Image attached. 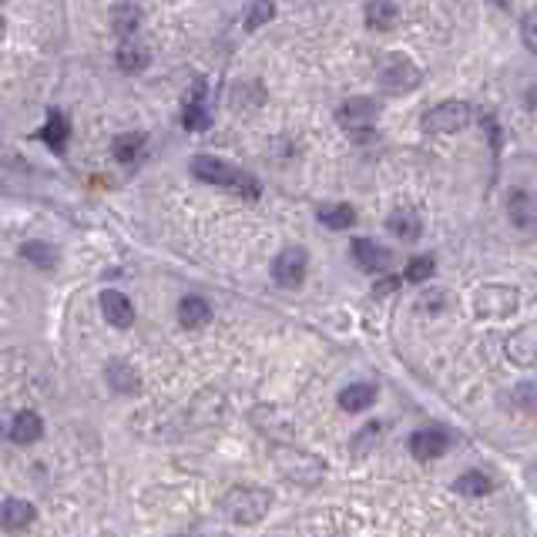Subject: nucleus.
Returning <instances> with one entry per match:
<instances>
[{
	"instance_id": "24",
	"label": "nucleus",
	"mask_w": 537,
	"mask_h": 537,
	"mask_svg": "<svg viewBox=\"0 0 537 537\" xmlns=\"http://www.w3.org/2000/svg\"><path fill=\"white\" fill-rule=\"evenodd\" d=\"M67 135H71L67 118H64L61 111H47V122H44V128H41V138H44L47 148L54 154H64V148H67Z\"/></svg>"
},
{
	"instance_id": "2",
	"label": "nucleus",
	"mask_w": 537,
	"mask_h": 537,
	"mask_svg": "<svg viewBox=\"0 0 537 537\" xmlns=\"http://www.w3.org/2000/svg\"><path fill=\"white\" fill-rule=\"evenodd\" d=\"M272 507V491L265 487H232L222 497V510L232 524H259Z\"/></svg>"
},
{
	"instance_id": "7",
	"label": "nucleus",
	"mask_w": 537,
	"mask_h": 537,
	"mask_svg": "<svg viewBox=\"0 0 537 537\" xmlns=\"http://www.w3.org/2000/svg\"><path fill=\"white\" fill-rule=\"evenodd\" d=\"M279 467H282V474L296 480L299 487H316L322 480V463L320 457H312V454H303V450H279Z\"/></svg>"
},
{
	"instance_id": "6",
	"label": "nucleus",
	"mask_w": 537,
	"mask_h": 537,
	"mask_svg": "<svg viewBox=\"0 0 537 537\" xmlns=\"http://www.w3.org/2000/svg\"><path fill=\"white\" fill-rule=\"evenodd\" d=\"M269 272H272V282L282 286V289H299V286L306 282V272H309L306 249H299V246L282 249L276 259H272V265H269Z\"/></svg>"
},
{
	"instance_id": "31",
	"label": "nucleus",
	"mask_w": 537,
	"mask_h": 537,
	"mask_svg": "<svg viewBox=\"0 0 537 537\" xmlns=\"http://www.w3.org/2000/svg\"><path fill=\"white\" fill-rule=\"evenodd\" d=\"M514 399H517V407L537 416V383H521L514 390Z\"/></svg>"
},
{
	"instance_id": "34",
	"label": "nucleus",
	"mask_w": 537,
	"mask_h": 537,
	"mask_svg": "<svg viewBox=\"0 0 537 537\" xmlns=\"http://www.w3.org/2000/svg\"><path fill=\"white\" fill-rule=\"evenodd\" d=\"M397 279L393 276H386V279H380V282H376V289H373V296H390V292H397Z\"/></svg>"
},
{
	"instance_id": "27",
	"label": "nucleus",
	"mask_w": 537,
	"mask_h": 537,
	"mask_svg": "<svg viewBox=\"0 0 537 537\" xmlns=\"http://www.w3.org/2000/svg\"><path fill=\"white\" fill-rule=\"evenodd\" d=\"M320 222L326 225V229H336V232H343V229H353L356 225V209L353 205H329V209H320Z\"/></svg>"
},
{
	"instance_id": "12",
	"label": "nucleus",
	"mask_w": 537,
	"mask_h": 537,
	"mask_svg": "<svg viewBox=\"0 0 537 537\" xmlns=\"http://www.w3.org/2000/svg\"><path fill=\"white\" fill-rule=\"evenodd\" d=\"M450 450V433L446 430H437V427H427V430H416L410 437V454L416 461H437L444 457Z\"/></svg>"
},
{
	"instance_id": "30",
	"label": "nucleus",
	"mask_w": 537,
	"mask_h": 537,
	"mask_svg": "<svg viewBox=\"0 0 537 537\" xmlns=\"http://www.w3.org/2000/svg\"><path fill=\"white\" fill-rule=\"evenodd\" d=\"M433 272H437V259L433 256H414V259L407 262V269H403V279L407 282H427Z\"/></svg>"
},
{
	"instance_id": "10",
	"label": "nucleus",
	"mask_w": 537,
	"mask_h": 537,
	"mask_svg": "<svg viewBox=\"0 0 537 537\" xmlns=\"http://www.w3.org/2000/svg\"><path fill=\"white\" fill-rule=\"evenodd\" d=\"M336 118L346 131L373 128V122L380 118V101H373V98H350V101L336 111Z\"/></svg>"
},
{
	"instance_id": "33",
	"label": "nucleus",
	"mask_w": 537,
	"mask_h": 537,
	"mask_svg": "<svg viewBox=\"0 0 537 537\" xmlns=\"http://www.w3.org/2000/svg\"><path fill=\"white\" fill-rule=\"evenodd\" d=\"M446 296L444 292H427L423 299H420V309H444Z\"/></svg>"
},
{
	"instance_id": "5",
	"label": "nucleus",
	"mask_w": 537,
	"mask_h": 537,
	"mask_svg": "<svg viewBox=\"0 0 537 537\" xmlns=\"http://www.w3.org/2000/svg\"><path fill=\"white\" fill-rule=\"evenodd\" d=\"M470 118H474V111L467 101H444V105L430 107L420 124L430 135H454V131H463Z\"/></svg>"
},
{
	"instance_id": "13",
	"label": "nucleus",
	"mask_w": 537,
	"mask_h": 537,
	"mask_svg": "<svg viewBox=\"0 0 537 537\" xmlns=\"http://www.w3.org/2000/svg\"><path fill=\"white\" fill-rule=\"evenodd\" d=\"M37 521V507L28 504V501H4L0 504V527L7 531V534H20V531H28L31 524Z\"/></svg>"
},
{
	"instance_id": "23",
	"label": "nucleus",
	"mask_w": 537,
	"mask_h": 537,
	"mask_svg": "<svg viewBox=\"0 0 537 537\" xmlns=\"http://www.w3.org/2000/svg\"><path fill=\"white\" fill-rule=\"evenodd\" d=\"M17 252H20V259H28L31 265H37V269H58V262H61V249L44 242V239H31V242H24Z\"/></svg>"
},
{
	"instance_id": "25",
	"label": "nucleus",
	"mask_w": 537,
	"mask_h": 537,
	"mask_svg": "<svg viewBox=\"0 0 537 537\" xmlns=\"http://www.w3.org/2000/svg\"><path fill=\"white\" fill-rule=\"evenodd\" d=\"M145 152V135L141 131H124L118 138L111 141V154H115V162H122V165H135Z\"/></svg>"
},
{
	"instance_id": "17",
	"label": "nucleus",
	"mask_w": 537,
	"mask_h": 537,
	"mask_svg": "<svg viewBox=\"0 0 537 537\" xmlns=\"http://www.w3.org/2000/svg\"><path fill=\"white\" fill-rule=\"evenodd\" d=\"M44 437V420L41 414H34V410H20V414L11 420V440L20 446L28 444H37Z\"/></svg>"
},
{
	"instance_id": "32",
	"label": "nucleus",
	"mask_w": 537,
	"mask_h": 537,
	"mask_svg": "<svg viewBox=\"0 0 537 537\" xmlns=\"http://www.w3.org/2000/svg\"><path fill=\"white\" fill-rule=\"evenodd\" d=\"M521 37H524V47H527L531 54H537V11L524 14V20H521Z\"/></svg>"
},
{
	"instance_id": "4",
	"label": "nucleus",
	"mask_w": 537,
	"mask_h": 537,
	"mask_svg": "<svg viewBox=\"0 0 537 537\" xmlns=\"http://www.w3.org/2000/svg\"><path fill=\"white\" fill-rule=\"evenodd\" d=\"M420 81H423V71L410 58H403V54H386L383 61H380V67H376V84L383 88V94L416 91Z\"/></svg>"
},
{
	"instance_id": "20",
	"label": "nucleus",
	"mask_w": 537,
	"mask_h": 537,
	"mask_svg": "<svg viewBox=\"0 0 537 537\" xmlns=\"http://www.w3.org/2000/svg\"><path fill=\"white\" fill-rule=\"evenodd\" d=\"M336 403L346 410V414H363V410H369L373 403H376V386L373 383H350L339 390Z\"/></svg>"
},
{
	"instance_id": "26",
	"label": "nucleus",
	"mask_w": 537,
	"mask_h": 537,
	"mask_svg": "<svg viewBox=\"0 0 537 537\" xmlns=\"http://www.w3.org/2000/svg\"><path fill=\"white\" fill-rule=\"evenodd\" d=\"M272 17H276V0H249L242 24H246V31H259Z\"/></svg>"
},
{
	"instance_id": "22",
	"label": "nucleus",
	"mask_w": 537,
	"mask_h": 537,
	"mask_svg": "<svg viewBox=\"0 0 537 537\" xmlns=\"http://www.w3.org/2000/svg\"><path fill=\"white\" fill-rule=\"evenodd\" d=\"M178 322H182L185 329H201V326H209V322H212V306H209V299H201V296H185L182 303H178Z\"/></svg>"
},
{
	"instance_id": "9",
	"label": "nucleus",
	"mask_w": 537,
	"mask_h": 537,
	"mask_svg": "<svg viewBox=\"0 0 537 537\" xmlns=\"http://www.w3.org/2000/svg\"><path fill=\"white\" fill-rule=\"evenodd\" d=\"M507 218L517 232H537V201L527 188L507 192Z\"/></svg>"
},
{
	"instance_id": "8",
	"label": "nucleus",
	"mask_w": 537,
	"mask_h": 537,
	"mask_svg": "<svg viewBox=\"0 0 537 537\" xmlns=\"http://www.w3.org/2000/svg\"><path fill=\"white\" fill-rule=\"evenodd\" d=\"M504 350H507V359H510L514 367L534 369L537 367V322H527L517 333H510Z\"/></svg>"
},
{
	"instance_id": "3",
	"label": "nucleus",
	"mask_w": 537,
	"mask_h": 537,
	"mask_svg": "<svg viewBox=\"0 0 537 537\" xmlns=\"http://www.w3.org/2000/svg\"><path fill=\"white\" fill-rule=\"evenodd\" d=\"M521 306V292L507 282H487L474 292V312L480 320H507Z\"/></svg>"
},
{
	"instance_id": "16",
	"label": "nucleus",
	"mask_w": 537,
	"mask_h": 537,
	"mask_svg": "<svg viewBox=\"0 0 537 537\" xmlns=\"http://www.w3.org/2000/svg\"><path fill=\"white\" fill-rule=\"evenodd\" d=\"M386 229L393 232L397 239H403V242H416L423 235V218H420L416 209H393L390 218H386Z\"/></svg>"
},
{
	"instance_id": "15",
	"label": "nucleus",
	"mask_w": 537,
	"mask_h": 537,
	"mask_svg": "<svg viewBox=\"0 0 537 537\" xmlns=\"http://www.w3.org/2000/svg\"><path fill=\"white\" fill-rule=\"evenodd\" d=\"M105 380H107V386H111L115 393H122V397H135L141 390L138 369L131 367V363H124V359H111V363H107Z\"/></svg>"
},
{
	"instance_id": "28",
	"label": "nucleus",
	"mask_w": 537,
	"mask_h": 537,
	"mask_svg": "<svg viewBox=\"0 0 537 537\" xmlns=\"http://www.w3.org/2000/svg\"><path fill=\"white\" fill-rule=\"evenodd\" d=\"M138 24H141V11L135 4H118V7H115V14H111V28H115V34L131 37V34L138 31Z\"/></svg>"
},
{
	"instance_id": "18",
	"label": "nucleus",
	"mask_w": 537,
	"mask_h": 537,
	"mask_svg": "<svg viewBox=\"0 0 537 537\" xmlns=\"http://www.w3.org/2000/svg\"><path fill=\"white\" fill-rule=\"evenodd\" d=\"M363 20H367L369 31H376V34L393 31L399 20V7L393 0H369L367 11H363Z\"/></svg>"
},
{
	"instance_id": "1",
	"label": "nucleus",
	"mask_w": 537,
	"mask_h": 537,
	"mask_svg": "<svg viewBox=\"0 0 537 537\" xmlns=\"http://www.w3.org/2000/svg\"><path fill=\"white\" fill-rule=\"evenodd\" d=\"M188 171L205 185L232 188V192H239V195H252V199L259 195V185H256L252 175L239 171L235 165L222 162V158H215V154H195V158H192V165H188Z\"/></svg>"
},
{
	"instance_id": "11",
	"label": "nucleus",
	"mask_w": 537,
	"mask_h": 537,
	"mask_svg": "<svg viewBox=\"0 0 537 537\" xmlns=\"http://www.w3.org/2000/svg\"><path fill=\"white\" fill-rule=\"evenodd\" d=\"M350 256H353V262L363 272H386L390 262H393V252L383 249L380 242H373V239H353L350 242Z\"/></svg>"
},
{
	"instance_id": "35",
	"label": "nucleus",
	"mask_w": 537,
	"mask_h": 537,
	"mask_svg": "<svg viewBox=\"0 0 537 537\" xmlns=\"http://www.w3.org/2000/svg\"><path fill=\"white\" fill-rule=\"evenodd\" d=\"M4 31H7V20H4V14H0V37H4Z\"/></svg>"
},
{
	"instance_id": "29",
	"label": "nucleus",
	"mask_w": 537,
	"mask_h": 537,
	"mask_svg": "<svg viewBox=\"0 0 537 537\" xmlns=\"http://www.w3.org/2000/svg\"><path fill=\"white\" fill-rule=\"evenodd\" d=\"M457 491L463 494V497H487L491 494V477L480 474V470H467V474L457 477V484H454Z\"/></svg>"
},
{
	"instance_id": "21",
	"label": "nucleus",
	"mask_w": 537,
	"mask_h": 537,
	"mask_svg": "<svg viewBox=\"0 0 537 537\" xmlns=\"http://www.w3.org/2000/svg\"><path fill=\"white\" fill-rule=\"evenodd\" d=\"M115 64L122 67L124 75H141V71L152 64V54H148V47H141L138 41L124 37L122 47H118V54H115Z\"/></svg>"
},
{
	"instance_id": "19",
	"label": "nucleus",
	"mask_w": 537,
	"mask_h": 537,
	"mask_svg": "<svg viewBox=\"0 0 537 537\" xmlns=\"http://www.w3.org/2000/svg\"><path fill=\"white\" fill-rule=\"evenodd\" d=\"M182 122L188 131H205L212 124V115H209V105H205V84H195L192 98L185 101V111H182Z\"/></svg>"
},
{
	"instance_id": "14",
	"label": "nucleus",
	"mask_w": 537,
	"mask_h": 537,
	"mask_svg": "<svg viewBox=\"0 0 537 537\" xmlns=\"http://www.w3.org/2000/svg\"><path fill=\"white\" fill-rule=\"evenodd\" d=\"M101 316H105L115 329H128L131 322H135V306H131V299L118 289H105L101 292Z\"/></svg>"
}]
</instances>
